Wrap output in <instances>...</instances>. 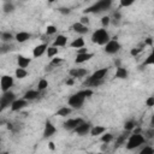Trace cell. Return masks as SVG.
I'll use <instances>...</instances> for the list:
<instances>
[{"label":"cell","mask_w":154,"mask_h":154,"mask_svg":"<svg viewBox=\"0 0 154 154\" xmlns=\"http://www.w3.org/2000/svg\"><path fill=\"white\" fill-rule=\"evenodd\" d=\"M90 129H91V124H90V123L83 122L82 124H80L74 131H75L77 135H80V136H84V135H87V134L90 131Z\"/></svg>","instance_id":"9"},{"label":"cell","mask_w":154,"mask_h":154,"mask_svg":"<svg viewBox=\"0 0 154 154\" xmlns=\"http://www.w3.org/2000/svg\"><path fill=\"white\" fill-rule=\"evenodd\" d=\"M30 38H32V34H30V33H27V32H19V33H17V34H16L15 40H16L17 42H19V43H24V42H25V41H28Z\"/></svg>","instance_id":"16"},{"label":"cell","mask_w":154,"mask_h":154,"mask_svg":"<svg viewBox=\"0 0 154 154\" xmlns=\"http://www.w3.org/2000/svg\"><path fill=\"white\" fill-rule=\"evenodd\" d=\"M84 120L82 118H72V119H68L65 123H64V129L65 130H75L80 124H82Z\"/></svg>","instance_id":"8"},{"label":"cell","mask_w":154,"mask_h":154,"mask_svg":"<svg viewBox=\"0 0 154 154\" xmlns=\"http://www.w3.org/2000/svg\"><path fill=\"white\" fill-rule=\"evenodd\" d=\"M16 100V95L12 93L11 90L6 91V93L3 94V97H0V112L3 110H5L6 107L11 106V104Z\"/></svg>","instance_id":"5"},{"label":"cell","mask_w":154,"mask_h":154,"mask_svg":"<svg viewBox=\"0 0 154 154\" xmlns=\"http://www.w3.org/2000/svg\"><path fill=\"white\" fill-rule=\"evenodd\" d=\"M111 5H112L111 0H101V1L95 3L93 6L85 9V10H84V13H85V15H87V13H90V12H93V13L97 12V13H98V12H101V11H106V10H108V9L111 7Z\"/></svg>","instance_id":"3"},{"label":"cell","mask_w":154,"mask_h":154,"mask_svg":"<svg viewBox=\"0 0 154 154\" xmlns=\"http://www.w3.org/2000/svg\"><path fill=\"white\" fill-rule=\"evenodd\" d=\"M27 106H28V101H25L24 99H18V100H15L11 104V111L17 112V111H21L22 108H24Z\"/></svg>","instance_id":"10"},{"label":"cell","mask_w":154,"mask_h":154,"mask_svg":"<svg viewBox=\"0 0 154 154\" xmlns=\"http://www.w3.org/2000/svg\"><path fill=\"white\" fill-rule=\"evenodd\" d=\"M47 47H48V45H47V43H41V45L36 46V47L34 48V51H33V55H34V58H39V57H41L43 53H46Z\"/></svg>","instance_id":"19"},{"label":"cell","mask_w":154,"mask_h":154,"mask_svg":"<svg viewBox=\"0 0 154 154\" xmlns=\"http://www.w3.org/2000/svg\"><path fill=\"white\" fill-rule=\"evenodd\" d=\"M72 29H74V32H76L77 34H81V35H84V34H87V33L89 32L88 27H85V25H82L80 22L75 23V24L72 25Z\"/></svg>","instance_id":"20"},{"label":"cell","mask_w":154,"mask_h":154,"mask_svg":"<svg viewBox=\"0 0 154 154\" xmlns=\"http://www.w3.org/2000/svg\"><path fill=\"white\" fill-rule=\"evenodd\" d=\"M0 124H1V120H0Z\"/></svg>","instance_id":"56"},{"label":"cell","mask_w":154,"mask_h":154,"mask_svg":"<svg viewBox=\"0 0 154 154\" xmlns=\"http://www.w3.org/2000/svg\"><path fill=\"white\" fill-rule=\"evenodd\" d=\"M7 129H9V130H13V124L9 123V124H7Z\"/></svg>","instance_id":"52"},{"label":"cell","mask_w":154,"mask_h":154,"mask_svg":"<svg viewBox=\"0 0 154 154\" xmlns=\"http://www.w3.org/2000/svg\"><path fill=\"white\" fill-rule=\"evenodd\" d=\"M134 134H141V129H140V128L134 129Z\"/></svg>","instance_id":"53"},{"label":"cell","mask_w":154,"mask_h":154,"mask_svg":"<svg viewBox=\"0 0 154 154\" xmlns=\"http://www.w3.org/2000/svg\"><path fill=\"white\" fill-rule=\"evenodd\" d=\"M144 142H146V140H144L143 135H141V134H133L129 137L128 142H127V149L133 150V149L140 147L141 144H143Z\"/></svg>","instance_id":"4"},{"label":"cell","mask_w":154,"mask_h":154,"mask_svg":"<svg viewBox=\"0 0 154 154\" xmlns=\"http://www.w3.org/2000/svg\"><path fill=\"white\" fill-rule=\"evenodd\" d=\"M30 61H32V59L30 58H27L24 55H18L17 58V64H18V68L19 69H25L29 66L30 64Z\"/></svg>","instance_id":"18"},{"label":"cell","mask_w":154,"mask_h":154,"mask_svg":"<svg viewBox=\"0 0 154 154\" xmlns=\"http://www.w3.org/2000/svg\"><path fill=\"white\" fill-rule=\"evenodd\" d=\"M71 112H72V108L69 107V106H65V107H61V108H59L57 111V116H59V117H68L69 114H71Z\"/></svg>","instance_id":"24"},{"label":"cell","mask_w":154,"mask_h":154,"mask_svg":"<svg viewBox=\"0 0 154 154\" xmlns=\"http://www.w3.org/2000/svg\"><path fill=\"white\" fill-rule=\"evenodd\" d=\"M125 139H127V135H122V136H119L118 140H117V142H116V146H114V147H119L123 142L125 141Z\"/></svg>","instance_id":"40"},{"label":"cell","mask_w":154,"mask_h":154,"mask_svg":"<svg viewBox=\"0 0 154 154\" xmlns=\"http://www.w3.org/2000/svg\"><path fill=\"white\" fill-rule=\"evenodd\" d=\"M13 49L12 43H3L0 45V54H6Z\"/></svg>","instance_id":"27"},{"label":"cell","mask_w":154,"mask_h":154,"mask_svg":"<svg viewBox=\"0 0 154 154\" xmlns=\"http://www.w3.org/2000/svg\"><path fill=\"white\" fill-rule=\"evenodd\" d=\"M110 23H111V17H110V16H104V17L101 18V24H102L104 28L108 27Z\"/></svg>","instance_id":"36"},{"label":"cell","mask_w":154,"mask_h":154,"mask_svg":"<svg viewBox=\"0 0 154 154\" xmlns=\"http://www.w3.org/2000/svg\"><path fill=\"white\" fill-rule=\"evenodd\" d=\"M72 48H76V49H80V48H83L84 47V40L83 38H78V39H75L71 45H70Z\"/></svg>","instance_id":"26"},{"label":"cell","mask_w":154,"mask_h":154,"mask_svg":"<svg viewBox=\"0 0 154 154\" xmlns=\"http://www.w3.org/2000/svg\"><path fill=\"white\" fill-rule=\"evenodd\" d=\"M105 133H106V128L105 127H100V125L93 127V128L90 129V131H89V134L91 136H99V135H102Z\"/></svg>","instance_id":"21"},{"label":"cell","mask_w":154,"mask_h":154,"mask_svg":"<svg viewBox=\"0 0 154 154\" xmlns=\"http://www.w3.org/2000/svg\"><path fill=\"white\" fill-rule=\"evenodd\" d=\"M3 11L4 13H12L15 11V4L12 1H5L3 5Z\"/></svg>","instance_id":"25"},{"label":"cell","mask_w":154,"mask_h":154,"mask_svg":"<svg viewBox=\"0 0 154 154\" xmlns=\"http://www.w3.org/2000/svg\"><path fill=\"white\" fill-rule=\"evenodd\" d=\"M80 23H81L82 25L88 27V24H89V18H88V16H82V17L80 18Z\"/></svg>","instance_id":"39"},{"label":"cell","mask_w":154,"mask_h":154,"mask_svg":"<svg viewBox=\"0 0 154 154\" xmlns=\"http://www.w3.org/2000/svg\"><path fill=\"white\" fill-rule=\"evenodd\" d=\"M57 33V28L54 27V25H48L47 28H46V34L47 35H53V34H55Z\"/></svg>","instance_id":"38"},{"label":"cell","mask_w":154,"mask_h":154,"mask_svg":"<svg viewBox=\"0 0 154 154\" xmlns=\"http://www.w3.org/2000/svg\"><path fill=\"white\" fill-rule=\"evenodd\" d=\"M107 72H108V69H107V68L99 69V70H97L93 75H91L89 78H90V80H97V81H104V78L106 77Z\"/></svg>","instance_id":"11"},{"label":"cell","mask_w":154,"mask_h":154,"mask_svg":"<svg viewBox=\"0 0 154 154\" xmlns=\"http://www.w3.org/2000/svg\"><path fill=\"white\" fill-rule=\"evenodd\" d=\"M15 75H16V77H17L18 80H23V78H25V77L28 76V71H27L25 69H19V68H17L16 71H15Z\"/></svg>","instance_id":"28"},{"label":"cell","mask_w":154,"mask_h":154,"mask_svg":"<svg viewBox=\"0 0 154 154\" xmlns=\"http://www.w3.org/2000/svg\"><path fill=\"white\" fill-rule=\"evenodd\" d=\"M120 48H122V46H120V43L117 41L116 38L112 39V40H110V41L105 45V52H106L107 54H116V53H118V52L120 51Z\"/></svg>","instance_id":"6"},{"label":"cell","mask_w":154,"mask_h":154,"mask_svg":"<svg viewBox=\"0 0 154 154\" xmlns=\"http://www.w3.org/2000/svg\"><path fill=\"white\" fill-rule=\"evenodd\" d=\"M91 95H93V90L91 89H84V90L77 91L76 94H74L69 98L68 104L71 108H81L84 104V100Z\"/></svg>","instance_id":"1"},{"label":"cell","mask_w":154,"mask_h":154,"mask_svg":"<svg viewBox=\"0 0 154 154\" xmlns=\"http://www.w3.org/2000/svg\"><path fill=\"white\" fill-rule=\"evenodd\" d=\"M46 54L48 58H53L58 54V48L57 47H53V46H48L47 49H46Z\"/></svg>","instance_id":"29"},{"label":"cell","mask_w":154,"mask_h":154,"mask_svg":"<svg viewBox=\"0 0 154 154\" xmlns=\"http://www.w3.org/2000/svg\"><path fill=\"white\" fill-rule=\"evenodd\" d=\"M153 64H154V55L153 54H149L147 57V59L143 61V66L144 65H153Z\"/></svg>","instance_id":"35"},{"label":"cell","mask_w":154,"mask_h":154,"mask_svg":"<svg viewBox=\"0 0 154 154\" xmlns=\"http://www.w3.org/2000/svg\"><path fill=\"white\" fill-rule=\"evenodd\" d=\"M39 97H40V91H39V90L30 89V90L25 91V94H24L23 99H24L25 101H28V102H29V101H34V100H36Z\"/></svg>","instance_id":"13"},{"label":"cell","mask_w":154,"mask_h":154,"mask_svg":"<svg viewBox=\"0 0 154 154\" xmlns=\"http://www.w3.org/2000/svg\"><path fill=\"white\" fill-rule=\"evenodd\" d=\"M47 88H48V82H47V80H45V78L40 80L39 83H38V89H36V90L43 91V90H46Z\"/></svg>","instance_id":"30"},{"label":"cell","mask_w":154,"mask_h":154,"mask_svg":"<svg viewBox=\"0 0 154 154\" xmlns=\"http://www.w3.org/2000/svg\"><path fill=\"white\" fill-rule=\"evenodd\" d=\"M134 4L133 0H129V1H125V0H120V6L122 7H127V6H131Z\"/></svg>","instance_id":"41"},{"label":"cell","mask_w":154,"mask_h":154,"mask_svg":"<svg viewBox=\"0 0 154 154\" xmlns=\"http://www.w3.org/2000/svg\"><path fill=\"white\" fill-rule=\"evenodd\" d=\"M88 74V71L85 69H82V68H76V69H71L69 71V75L71 76V78H81V77H84L85 75Z\"/></svg>","instance_id":"12"},{"label":"cell","mask_w":154,"mask_h":154,"mask_svg":"<svg viewBox=\"0 0 154 154\" xmlns=\"http://www.w3.org/2000/svg\"><path fill=\"white\" fill-rule=\"evenodd\" d=\"M120 18H122L120 12H119V11H114V12H113V19H111V21H113L114 24H118V23L120 22Z\"/></svg>","instance_id":"34"},{"label":"cell","mask_w":154,"mask_h":154,"mask_svg":"<svg viewBox=\"0 0 154 154\" xmlns=\"http://www.w3.org/2000/svg\"><path fill=\"white\" fill-rule=\"evenodd\" d=\"M144 45H149V46H152V45H153V40H152V38H148V39L144 41Z\"/></svg>","instance_id":"47"},{"label":"cell","mask_w":154,"mask_h":154,"mask_svg":"<svg viewBox=\"0 0 154 154\" xmlns=\"http://www.w3.org/2000/svg\"><path fill=\"white\" fill-rule=\"evenodd\" d=\"M55 131H57L55 127L52 124V123L47 122L46 125H45V130H43V139H48V137L53 136L55 134Z\"/></svg>","instance_id":"14"},{"label":"cell","mask_w":154,"mask_h":154,"mask_svg":"<svg viewBox=\"0 0 154 154\" xmlns=\"http://www.w3.org/2000/svg\"><path fill=\"white\" fill-rule=\"evenodd\" d=\"M48 147H49V149H52V150H53V149L55 148V147H54V143H53V142H49V143H48Z\"/></svg>","instance_id":"50"},{"label":"cell","mask_w":154,"mask_h":154,"mask_svg":"<svg viewBox=\"0 0 154 154\" xmlns=\"http://www.w3.org/2000/svg\"><path fill=\"white\" fill-rule=\"evenodd\" d=\"M110 34L107 33L106 29H98L93 33L91 35V42L93 43H97V45H100V46H105L108 41H110Z\"/></svg>","instance_id":"2"},{"label":"cell","mask_w":154,"mask_h":154,"mask_svg":"<svg viewBox=\"0 0 154 154\" xmlns=\"http://www.w3.org/2000/svg\"><path fill=\"white\" fill-rule=\"evenodd\" d=\"M140 52H141V48H134V49H131V52H130V54L135 57V55H137V54H139Z\"/></svg>","instance_id":"45"},{"label":"cell","mask_w":154,"mask_h":154,"mask_svg":"<svg viewBox=\"0 0 154 154\" xmlns=\"http://www.w3.org/2000/svg\"><path fill=\"white\" fill-rule=\"evenodd\" d=\"M146 105H147L148 107L154 106V97H149V98L146 100Z\"/></svg>","instance_id":"43"},{"label":"cell","mask_w":154,"mask_h":154,"mask_svg":"<svg viewBox=\"0 0 154 154\" xmlns=\"http://www.w3.org/2000/svg\"><path fill=\"white\" fill-rule=\"evenodd\" d=\"M144 140H150V139H153L154 137V129L153 128H150L149 130H147L146 133H144Z\"/></svg>","instance_id":"37"},{"label":"cell","mask_w":154,"mask_h":154,"mask_svg":"<svg viewBox=\"0 0 154 154\" xmlns=\"http://www.w3.org/2000/svg\"><path fill=\"white\" fill-rule=\"evenodd\" d=\"M136 127V123L134 120H128L125 122V124H124V130L125 131H133Z\"/></svg>","instance_id":"31"},{"label":"cell","mask_w":154,"mask_h":154,"mask_svg":"<svg viewBox=\"0 0 154 154\" xmlns=\"http://www.w3.org/2000/svg\"><path fill=\"white\" fill-rule=\"evenodd\" d=\"M68 43V38L65 35H58L53 41V47H64Z\"/></svg>","instance_id":"17"},{"label":"cell","mask_w":154,"mask_h":154,"mask_svg":"<svg viewBox=\"0 0 154 154\" xmlns=\"http://www.w3.org/2000/svg\"><path fill=\"white\" fill-rule=\"evenodd\" d=\"M99 154H104V153H99Z\"/></svg>","instance_id":"57"},{"label":"cell","mask_w":154,"mask_h":154,"mask_svg":"<svg viewBox=\"0 0 154 154\" xmlns=\"http://www.w3.org/2000/svg\"><path fill=\"white\" fill-rule=\"evenodd\" d=\"M128 75H129V72H128V70H127L125 68H123V66L117 68V71H116V78H119V80H125V78H128Z\"/></svg>","instance_id":"22"},{"label":"cell","mask_w":154,"mask_h":154,"mask_svg":"<svg viewBox=\"0 0 154 154\" xmlns=\"http://www.w3.org/2000/svg\"><path fill=\"white\" fill-rule=\"evenodd\" d=\"M58 11L63 15H70L71 13V10L69 7H60V9H58Z\"/></svg>","instance_id":"42"},{"label":"cell","mask_w":154,"mask_h":154,"mask_svg":"<svg viewBox=\"0 0 154 154\" xmlns=\"http://www.w3.org/2000/svg\"><path fill=\"white\" fill-rule=\"evenodd\" d=\"M13 39H15V36H13L11 33L5 32V33H1V34H0V40L3 41V43H11Z\"/></svg>","instance_id":"23"},{"label":"cell","mask_w":154,"mask_h":154,"mask_svg":"<svg viewBox=\"0 0 154 154\" xmlns=\"http://www.w3.org/2000/svg\"><path fill=\"white\" fill-rule=\"evenodd\" d=\"M61 61H63V59L61 58H53L52 59V61H51V65L53 66V65H58V64H60Z\"/></svg>","instance_id":"44"},{"label":"cell","mask_w":154,"mask_h":154,"mask_svg":"<svg viewBox=\"0 0 154 154\" xmlns=\"http://www.w3.org/2000/svg\"><path fill=\"white\" fill-rule=\"evenodd\" d=\"M0 154H10L9 152H3V153H0Z\"/></svg>","instance_id":"54"},{"label":"cell","mask_w":154,"mask_h":154,"mask_svg":"<svg viewBox=\"0 0 154 154\" xmlns=\"http://www.w3.org/2000/svg\"><path fill=\"white\" fill-rule=\"evenodd\" d=\"M139 154H154V149H153L152 146H146L144 148H142L140 150Z\"/></svg>","instance_id":"33"},{"label":"cell","mask_w":154,"mask_h":154,"mask_svg":"<svg viewBox=\"0 0 154 154\" xmlns=\"http://www.w3.org/2000/svg\"><path fill=\"white\" fill-rule=\"evenodd\" d=\"M94 57L93 53H84V54H77L76 55V59H75V63L76 64H82V63H85V61L90 60L91 58Z\"/></svg>","instance_id":"15"},{"label":"cell","mask_w":154,"mask_h":154,"mask_svg":"<svg viewBox=\"0 0 154 154\" xmlns=\"http://www.w3.org/2000/svg\"><path fill=\"white\" fill-rule=\"evenodd\" d=\"M84 53H88V49L87 48H80V49H77V54H84Z\"/></svg>","instance_id":"46"},{"label":"cell","mask_w":154,"mask_h":154,"mask_svg":"<svg viewBox=\"0 0 154 154\" xmlns=\"http://www.w3.org/2000/svg\"><path fill=\"white\" fill-rule=\"evenodd\" d=\"M107 149V143H104L102 146H101V150L104 152V150H106Z\"/></svg>","instance_id":"51"},{"label":"cell","mask_w":154,"mask_h":154,"mask_svg":"<svg viewBox=\"0 0 154 154\" xmlns=\"http://www.w3.org/2000/svg\"><path fill=\"white\" fill-rule=\"evenodd\" d=\"M114 65H116V68H120V59L114 60Z\"/></svg>","instance_id":"48"},{"label":"cell","mask_w":154,"mask_h":154,"mask_svg":"<svg viewBox=\"0 0 154 154\" xmlns=\"http://www.w3.org/2000/svg\"><path fill=\"white\" fill-rule=\"evenodd\" d=\"M112 140H113V135L112 134L106 133V134H102V136H101V142H104V143H110Z\"/></svg>","instance_id":"32"},{"label":"cell","mask_w":154,"mask_h":154,"mask_svg":"<svg viewBox=\"0 0 154 154\" xmlns=\"http://www.w3.org/2000/svg\"><path fill=\"white\" fill-rule=\"evenodd\" d=\"M13 85V77L9 76V75H4L1 78H0V88L4 93L10 90V88Z\"/></svg>","instance_id":"7"},{"label":"cell","mask_w":154,"mask_h":154,"mask_svg":"<svg viewBox=\"0 0 154 154\" xmlns=\"http://www.w3.org/2000/svg\"><path fill=\"white\" fill-rule=\"evenodd\" d=\"M74 83H75V81H74V78H69V80L66 81V84H68V85H72Z\"/></svg>","instance_id":"49"},{"label":"cell","mask_w":154,"mask_h":154,"mask_svg":"<svg viewBox=\"0 0 154 154\" xmlns=\"http://www.w3.org/2000/svg\"><path fill=\"white\" fill-rule=\"evenodd\" d=\"M0 143H1V137H0Z\"/></svg>","instance_id":"55"}]
</instances>
